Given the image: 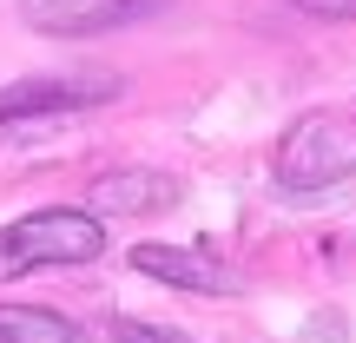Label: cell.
I'll return each instance as SVG.
<instances>
[{
	"instance_id": "3",
	"label": "cell",
	"mask_w": 356,
	"mask_h": 343,
	"mask_svg": "<svg viewBox=\"0 0 356 343\" xmlns=\"http://www.w3.org/2000/svg\"><path fill=\"white\" fill-rule=\"evenodd\" d=\"M172 0H20V20L47 40H92V33H119L132 20H152Z\"/></svg>"
},
{
	"instance_id": "4",
	"label": "cell",
	"mask_w": 356,
	"mask_h": 343,
	"mask_svg": "<svg viewBox=\"0 0 356 343\" xmlns=\"http://www.w3.org/2000/svg\"><path fill=\"white\" fill-rule=\"evenodd\" d=\"M106 93H113V79H26V86H7V93H0V126L79 113V106L106 99Z\"/></svg>"
},
{
	"instance_id": "6",
	"label": "cell",
	"mask_w": 356,
	"mask_h": 343,
	"mask_svg": "<svg viewBox=\"0 0 356 343\" xmlns=\"http://www.w3.org/2000/svg\"><path fill=\"white\" fill-rule=\"evenodd\" d=\"M0 343H86V330H79V324H66L60 310L0 304Z\"/></svg>"
},
{
	"instance_id": "1",
	"label": "cell",
	"mask_w": 356,
	"mask_h": 343,
	"mask_svg": "<svg viewBox=\"0 0 356 343\" xmlns=\"http://www.w3.org/2000/svg\"><path fill=\"white\" fill-rule=\"evenodd\" d=\"M284 191H323L356 172V113H304L270 159Z\"/></svg>"
},
{
	"instance_id": "9",
	"label": "cell",
	"mask_w": 356,
	"mask_h": 343,
	"mask_svg": "<svg viewBox=\"0 0 356 343\" xmlns=\"http://www.w3.org/2000/svg\"><path fill=\"white\" fill-rule=\"evenodd\" d=\"M113 343H185V337H172V330H152V324H119Z\"/></svg>"
},
{
	"instance_id": "5",
	"label": "cell",
	"mask_w": 356,
	"mask_h": 343,
	"mask_svg": "<svg viewBox=\"0 0 356 343\" xmlns=\"http://www.w3.org/2000/svg\"><path fill=\"white\" fill-rule=\"evenodd\" d=\"M132 271H145L159 284H178V291H238V278L218 271L204 251H172V244H139L132 251Z\"/></svg>"
},
{
	"instance_id": "8",
	"label": "cell",
	"mask_w": 356,
	"mask_h": 343,
	"mask_svg": "<svg viewBox=\"0 0 356 343\" xmlns=\"http://www.w3.org/2000/svg\"><path fill=\"white\" fill-rule=\"evenodd\" d=\"M284 7L310 13V20H356V0H284Z\"/></svg>"
},
{
	"instance_id": "7",
	"label": "cell",
	"mask_w": 356,
	"mask_h": 343,
	"mask_svg": "<svg viewBox=\"0 0 356 343\" xmlns=\"http://www.w3.org/2000/svg\"><path fill=\"white\" fill-rule=\"evenodd\" d=\"M172 198H178L172 178H139V172H119V178L92 185V205H172Z\"/></svg>"
},
{
	"instance_id": "2",
	"label": "cell",
	"mask_w": 356,
	"mask_h": 343,
	"mask_svg": "<svg viewBox=\"0 0 356 343\" xmlns=\"http://www.w3.org/2000/svg\"><path fill=\"white\" fill-rule=\"evenodd\" d=\"M106 251V225L86 212H33L0 231V278L20 271H60V264H92Z\"/></svg>"
}]
</instances>
